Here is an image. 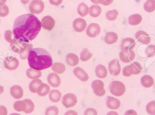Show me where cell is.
I'll return each instance as SVG.
<instances>
[{
  "label": "cell",
  "instance_id": "30bf717a",
  "mask_svg": "<svg viewBox=\"0 0 155 115\" xmlns=\"http://www.w3.org/2000/svg\"><path fill=\"white\" fill-rule=\"evenodd\" d=\"M27 43L15 38L10 44L12 50L15 53L20 54L22 52Z\"/></svg>",
  "mask_w": 155,
  "mask_h": 115
},
{
  "label": "cell",
  "instance_id": "d6986e66",
  "mask_svg": "<svg viewBox=\"0 0 155 115\" xmlns=\"http://www.w3.org/2000/svg\"><path fill=\"white\" fill-rule=\"evenodd\" d=\"M10 94L12 97L15 99H21L23 96V90L20 86L15 85L11 87Z\"/></svg>",
  "mask_w": 155,
  "mask_h": 115
},
{
  "label": "cell",
  "instance_id": "d6a6232c",
  "mask_svg": "<svg viewBox=\"0 0 155 115\" xmlns=\"http://www.w3.org/2000/svg\"><path fill=\"white\" fill-rule=\"evenodd\" d=\"M144 9L147 12L151 13L155 11V0H147L144 4Z\"/></svg>",
  "mask_w": 155,
  "mask_h": 115
},
{
  "label": "cell",
  "instance_id": "e575fe53",
  "mask_svg": "<svg viewBox=\"0 0 155 115\" xmlns=\"http://www.w3.org/2000/svg\"><path fill=\"white\" fill-rule=\"evenodd\" d=\"M93 54L89 52L87 48H84L81 51L80 54V58L82 61H86L92 58Z\"/></svg>",
  "mask_w": 155,
  "mask_h": 115
},
{
  "label": "cell",
  "instance_id": "4dcf8cb0",
  "mask_svg": "<svg viewBox=\"0 0 155 115\" xmlns=\"http://www.w3.org/2000/svg\"><path fill=\"white\" fill-rule=\"evenodd\" d=\"M50 91V87L46 84H42L38 87L37 93L39 96H45L49 94Z\"/></svg>",
  "mask_w": 155,
  "mask_h": 115
},
{
  "label": "cell",
  "instance_id": "f546056e",
  "mask_svg": "<svg viewBox=\"0 0 155 115\" xmlns=\"http://www.w3.org/2000/svg\"><path fill=\"white\" fill-rule=\"evenodd\" d=\"M77 12L80 16L84 17L89 13V8L84 3H81L78 7Z\"/></svg>",
  "mask_w": 155,
  "mask_h": 115
},
{
  "label": "cell",
  "instance_id": "9f6ffc18",
  "mask_svg": "<svg viewBox=\"0 0 155 115\" xmlns=\"http://www.w3.org/2000/svg\"><path fill=\"white\" fill-rule=\"evenodd\" d=\"M9 115H21L20 114L16 113H13Z\"/></svg>",
  "mask_w": 155,
  "mask_h": 115
},
{
  "label": "cell",
  "instance_id": "9c48e42d",
  "mask_svg": "<svg viewBox=\"0 0 155 115\" xmlns=\"http://www.w3.org/2000/svg\"><path fill=\"white\" fill-rule=\"evenodd\" d=\"M119 58L122 62L124 63H130L135 58V53L133 50H122L119 53Z\"/></svg>",
  "mask_w": 155,
  "mask_h": 115
},
{
  "label": "cell",
  "instance_id": "8fae6325",
  "mask_svg": "<svg viewBox=\"0 0 155 115\" xmlns=\"http://www.w3.org/2000/svg\"><path fill=\"white\" fill-rule=\"evenodd\" d=\"M108 70L110 74L116 76L121 72V66L118 59H114L111 61L108 65Z\"/></svg>",
  "mask_w": 155,
  "mask_h": 115
},
{
  "label": "cell",
  "instance_id": "277c9868",
  "mask_svg": "<svg viewBox=\"0 0 155 115\" xmlns=\"http://www.w3.org/2000/svg\"><path fill=\"white\" fill-rule=\"evenodd\" d=\"M142 70V67L140 63L134 62L131 65L126 66L123 69V74L125 77H129L133 75L140 74Z\"/></svg>",
  "mask_w": 155,
  "mask_h": 115
},
{
  "label": "cell",
  "instance_id": "7bdbcfd3",
  "mask_svg": "<svg viewBox=\"0 0 155 115\" xmlns=\"http://www.w3.org/2000/svg\"><path fill=\"white\" fill-rule=\"evenodd\" d=\"M9 13V9L7 5H4L0 6V16L4 17L7 16Z\"/></svg>",
  "mask_w": 155,
  "mask_h": 115
},
{
  "label": "cell",
  "instance_id": "836d02e7",
  "mask_svg": "<svg viewBox=\"0 0 155 115\" xmlns=\"http://www.w3.org/2000/svg\"><path fill=\"white\" fill-rule=\"evenodd\" d=\"M13 108L17 112H24L26 108V103L24 100L16 101L14 104Z\"/></svg>",
  "mask_w": 155,
  "mask_h": 115
},
{
  "label": "cell",
  "instance_id": "6f0895ef",
  "mask_svg": "<svg viewBox=\"0 0 155 115\" xmlns=\"http://www.w3.org/2000/svg\"><path fill=\"white\" fill-rule=\"evenodd\" d=\"M2 111V106H0V113H1V112Z\"/></svg>",
  "mask_w": 155,
  "mask_h": 115
},
{
  "label": "cell",
  "instance_id": "db71d44e",
  "mask_svg": "<svg viewBox=\"0 0 155 115\" xmlns=\"http://www.w3.org/2000/svg\"><path fill=\"white\" fill-rule=\"evenodd\" d=\"M30 0H21V2L24 4H27L29 3Z\"/></svg>",
  "mask_w": 155,
  "mask_h": 115
},
{
  "label": "cell",
  "instance_id": "5bb4252c",
  "mask_svg": "<svg viewBox=\"0 0 155 115\" xmlns=\"http://www.w3.org/2000/svg\"><path fill=\"white\" fill-rule=\"evenodd\" d=\"M135 37L137 40L142 44L147 45L151 41L150 36L148 33L144 31L140 30L137 31L136 33Z\"/></svg>",
  "mask_w": 155,
  "mask_h": 115
},
{
  "label": "cell",
  "instance_id": "f907efd6",
  "mask_svg": "<svg viewBox=\"0 0 155 115\" xmlns=\"http://www.w3.org/2000/svg\"><path fill=\"white\" fill-rule=\"evenodd\" d=\"M107 115H119L117 113V112H115V111H111V112H108Z\"/></svg>",
  "mask_w": 155,
  "mask_h": 115
},
{
  "label": "cell",
  "instance_id": "3957f363",
  "mask_svg": "<svg viewBox=\"0 0 155 115\" xmlns=\"http://www.w3.org/2000/svg\"><path fill=\"white\" fill-rule=\"evenodd\" d=\"M109 90L115 96L120 97L124 95L126 91V87L124 83L119 81H114L110 83Z\"/></svg>",
  "mask_w": 155,
  "mask_h": 115
},
{
  "label": "cell",
  "instance_id": "bcb514c9",
  "mask_svg": "<svg viewBox=\"0 0 155 115\" xmlns=\"http://www.w3.org/2000/svg\"><path fill=\"white\" fill-rule=\"evenodd\" d=\"M63 0H49L50 3L53 5H59L62 2Z\"/></svg>",
  "mask_w": 155,
  "mask_h": 115
},
{
  "label": "cell",
  "instance_id": "9a60e30c",
  "mask_svg": "<svg viewBox=\"0 0 155 115\" xmlns=\"http://www.w3.org/2000/svg\"><path fill=\"white\" fill-rule=\"evenodd\" d=\"M106 104L107 107L112 110L118 109L121 105V102L118 99L111 96L107 97Z\"/></svg>",
  "mask_w": 155,
  "mask_h": 115
},
{
  "label": "cell",
  "instance_id": "ab89813d",
  "mask_svg": "<svg viewBox=\"0 0 155 115\" xmlns=\"http://www.w3.org/2000/svg\"><path fill=\"white\" fill-rule=\"evenodd\" d=\"M146 55L148 58H153L155 56V45H150L146 48Z\"/></svg>",
  "mask_w": 155,
  "mask_h": 115
},
{
  "label": "cell",
  "instance_id": "5b68a950",
  "mask_svg": "<svg viewBox=\"0 0 155 115\" xmlns=\"http://www.w3.org/2000/svg\"><path fill=\"white\" fill-rule=\"evenodd\" d=\"M29 7L32 14H39L44 11V3L41 0H32L29 4Z\"/></svg>",
  "mask_w": 155,
  "mask_h": 115
},
{
  "label": "cell",
  "instance_id": "7402d4cb",
  "mask_svg": "<svg viewBox=\"0 0 155 115\" xmlns=\"http://www.w3.org/2000/svg\"><path fill=\"white\" fill-rule=\"evenodd\" d=\"M26 75L30 79H38L41 76L42 73L41 70L30 68L26 70Z\"/></svg>",
  "mask_w": 155,
  "mask_h": 115
},
{
  "label": "cell",
  "instance_id": "c3c4849f",
  "mask_svg": "<svg viewBox=\"0 0 155 115\" xmlns=\"http://www.w3.org/2000/svg\"><path fill=\"white\" fill-rule=\"evenodd\" d=\"M2 111L0 113V115H7V108L4 106H2Z\"/></svg>",
  "mask_w": 155,
  "mask_h": 115
},
{
  "label": "cell",
  "instance_id": "11a10c76",
  "mask_svg": "<svg viewBox=\"0 0 155 115\" xmlns=\"http://www.w3.org/2000/svg\"><path fill=\"white\" fill-rule=\"evenodd\" d=\"M4 90V89L3 87L2 86L0 85V95L3 93Z\"/></svg>",
  "mask_w": 155,
  "mask_h": 115
},
{
  "label": "cell",
  "instance_id": "f5cc1de1",
  "mask_svg": "<svg viewBox=\"0 0 155 115\" xmlns=\"http://www.w3.org/2000/svg\"><path fill=\"white\" fill-rule=\"evenodd\" d=\"M91 2L93 3L94 4H95L96 5L100 4H99V1L98 0H90Z\"/></svg>",
  "mask_w": 155,
  "mask_h": 115
},
{
  "label": "cell",
  "instance_id": "7a4b0ae2",
  "mask_svg": "<svg viewBox=\"0 0 155 115\" xmlns=\"http://www.w3.org/2000/svg\"><path fill=\"white\" fill-rule=\"evenodd\" d=\"M27 59L29 67L37 70L49 68L53 64L51 55L47 50L41 48L31 49Z\"/></svg>",
  "mask_w": 155,
  "mask_h": 115
},
{
  "label": "cell",
  "instance_id": "cb8c5ba5",
  "mask_svg": "<svg viewBox=\"0 0 155 115\" xmlns=\"http://www.w3.org/2000/svg\"><path fill=\"white\" fill-rule=\"evenodd\" d=\"M96 76L100 79L106 77L107 75V70L105 66L102 65H97L95 68Z\"/></svg>",
  "mask_w": 155,
  "mask_h": 115
},
{
  "label": "cell",
  "instance_id": "83f0119b",
  "mask_svg": "<svg viewBox=\"0 0 155 115\" xmlns=\"http://www.w3.org/2000/svg\"><path fill=\"white\" fill-rule=\"evenodd\" d=\"M42 84V81L39 79H33L29 84V90L32 93H36L38 87Z\"/></svg>",
  "mask_w": 155,
  "mask_h": 115
},
{
  "label": "cell",
  "instance_id": "b9f144b4",
  "mask_svg": "<svg viewBox=\"0 0 155 115\" xmlns=\"http://www.w3.org/2000/svg\"><path fill=\"white\" fill-rule=\"evenodd\" d=\"M59 109L56 106H51L48 107L45 111V115H58Z\"/></svg>",
  "mask_w": 155,
  "mask_h": 115
},
{
  "label": "cell",
  "instance_id": "d4e9b609",
  "mask_svg": "<svg viewBox=\"0 0 155 115\" xmlns=\"http://www.w3.org/2000/svg\"><path fill=\"white\" fill-rule=\"evenodd\" d=\"M141 83L143 87L148 88L153 85L154 79L153 78L149 75H145L141 78Z\"/></svg>",
  "mask_w": 155,
  "mask_h": 115
},
{
  "label": "cell",
  "instance_id": "44dd1931",
  "mask_svg": "<svg viewBox=\"0 0 155 115\" xmlns=\"http://www.w3.org/2000/svg\"><path fill=\"white\" fill-rule=\"evenodd\" d=\"M118 35L114 32H108L104 37V41L107 44L111 45L117 42L118 40Z\"/></svg>",
  "mask_w": 155,
  "mask_h": 115
},
{
  "label": "cell",
  "instance_id": "7c38bea8",
  "mask_svg": "<svg viewBox=\"0 0 155 115\" xmlns=\"http://www.w3.org/2000/svg\"><path fill=\"white\" fill-rule=\"evenodd\" d=\"M101 31L100 26L97 23H90L86 29L87 35L90 38H95Z\"/></svg>",
  "mask_w": 155,
  "mask_h": 115
},
{
  "label": "cell",
  "instance_id": "f35d334b",
  "mask_svg": "<svg viewBox=\"0 0 155 115\" xmlns=\"http://www.w3.org/2000/svg\"><path fill=\"white\" fill-rule=\"evenodd\" d=\"M147 112L150 115H155V100L149 102L146 107Z\"/></svg>",
  "mask_w": 155,
  "mask_h": 115
},
{
  "label": "cell",
  "instance_id": "52a82bcc",
  "mask_svg": "<svg viewBox=\"0 0 155 115\" xmlns=\"http://www.w3.org/2000/svg\"><path fill=\"white\" fill-rule=\"evenodd\" d=\"M77 101V97L74 94L69 93L63 97L62 100V103L66 108H71L76 105Z\"/></svg>",
  "mask_w": 155,
  "mask_h": 115
},
{
  "label": "cell",
  "instance_id": "f6af8a7d",
  "mask_svg": "<svg viewBox=\"0 0 155 115\" xmlns=\"http://www.w3.org/2000/svg\"><path fill=\"white\" fill-rule=\"evenodd\" d=\"M100 4L103 5L105 6L110 5L113 2L114 0H98Z\"/></svg>",
  "mask_w": 155,
  "mask_h": 115
},
{
  "label": "cell",
  "instance_id": "8d00e7d4",
  "mask_svg": "<svg viewBox=\"0 0 155 115\" xmlns=\"http://www.w3.org/2000/svg\"><path fill=\"white\" fill-rule=\"evenodd\" d=\"M26 104V109L24 111V113L26 114H30L33 112L35 109V104L33 102L31 99H25L24 100Z\"/></svg>",
  "mask_w": 155,
  "mask_h": 115
},
{
  "label": "cell",
  "instance_id": "816d5d0a",
  "mask_svg": "<svg viewBox=\"0 0 155 115\" xmlns=\"http://www.w3.org/2000/svg\"><path fill=\"white\" fill-rule=\"evenodd\" d=\"M7 0H0V6L4 5Z\"/></svg>",
  "mask_w": 155,
  "mask_h": 115
},
{
  "label": "cell",
  "instance_id": "680465c9",
  "mask_svg": "<svg viewBox=\"0 0 155 115\" xmlns=\"http://www.w3.org/2000/svg\"><path fill=\"white\" fill-rule=\"evenodd\" d=\"M0 23H1V19H0Z\"/></svg>",
  "mask_w": 155,
  "mask_h": 115
},
{
  "label": "cell",
  "instance_id": "60d3db41",
  "mask_svg": "<svg viewBox=\"0 0 155 115\" xmlns=\"http://www.w3.org/2000/svg\"><path fill=\"white\" fill-rule=\"evenodd\" d=\"M4 37L5 41L10 43H11L15 39L13 33L10 30L5 31L4 33Z\"/></svg>",
  "mask_w": 155,
  "mask_h": 115
},
{
  "label": "cell",
  "instance_id": "8992f818",
  "mask_svg": "<svg viewBox=\"0 0 155 115\" xmlns=\"http://www.w3.org/2000/svg\"><path fill=\"white\" fill-rule=\"evenodd\" d=\"M94 94L98 97H102L105 95L104 82L100 80H94L91 84Z\"/></svg>",
  "mask_w": 155,
  "mask_h": 115
},
{
  "label": "cell",
  "instance_id": "4316f807",
  "mask_svg": "<svg viewBox=\"0 0 155 115\" xmlns=\"http://www.w3.org/2000/svg\"><path fill=\"white\" fill-rule=\"evenodd\" d=\"M50 100L54 103H58L61 100V93L58 90H52L50 92L49 96Z\"/></svg>",
  "mask_w": 155,
  "mask_h": 115
},
{
  "label": "cell",
  "instance_id": "7dc6e473",
  "mask_svg": "<svg viewBox=\"0 0 155 115\" xmlns=\"http://www.w3.org/2000/svg\"><path fill=\"white\" fill-rule=\"evenodd\" d=\"M124 115H137V114L134 110L130 109L127 111L125 113Z\"/></svg>",
  "mask_w": 155,
  "mask_h": 115
},
{
  "label": "cell",
  "instance_id": "1f68e13d",
  "mask_svg": "<svg viewBox=\"0 0 155 115\" xmlns=\"http://www.w3.org/2000/svg\"><path fill=\"white\" fill-rule=\"evenodd\" d=\"M52 70L57 74H62L65 70V67L63 64L59 62L54 63L51 66Z\"/></svg>",
  "mask_w": 155,
  "mask_h": 115
},
{
  "label": "cell",
  "instance_id": "d590c367",
  "mask_svg": "<svg viewBox=\"0 0 155 115\" xmlns=\"http://www.w3.org/2000/svg\"><path fill=\"white\" fill-rule=\"evenodd\" d=\"M33 45L27 43L22 52L20 54V58L22 60H25L28 58L29 52L31 49H32Z\"/></svg>",
  "mask_w": 155,
  "mask_h": 115
},
{
  "label": "cell",
  "instance_id": "ac0fdd59",
  "mask_svg": "<svg viewBox=\"0 0 155 115\" xmlns=\"http://www.w3.org/2000/svg\"><path fill=\"white\" fill-rule=\"evenodd\" d=\"M136 46L135 41L131 38H127L124 39L121 42V50H131L135 48Z\"/></svg>",
  "mask_w": 155,
  "mask_h": 115
},
{
  "label": "cell",
  "instance_id": "f1b7e54d",
  "mask_svg": "<svg viewBox=\"0 0 155 115\" xmlns=\"http://www.w3.org/2000/svg\"><path fill=\"white\" fill-rule=\"evenodd\" d=\"M102 10L100 6L94 5L90 6L89 9V14L90 16L94 18L98 17L101 14Z\"/></svg>",
  "mask_w": 155,
  "mask_h": 115
},
{
  "label": "cell",
  "instance_id": "4fadbf2b",
  "mask_svg": "<svg viewBox=\"0 0 155 115\" xmlns=\"http://www.w3.org/2000/svg\"><path fill=\"white\" fill-rule=\"evenodd\" d=\"M41 26L44 29L47 30H51L54 25L55 21L54 19L51 16H46L42 19L41 21Z\"/></svg>",
  "mask_w": 155,
  "mask_h": 115
},
{
  "label": "cell",
  "instance_id": "ffe728a7",
  "mask_svg": "<svg viewBox=\"0 0 155 115\" xmlns=\"http://www.w3.org/2000/svg\"><path fill=\"white\" fill-rule=\"evenodd\" d=\"M74 74L78 79L82 81H87L89 79V76L86 72L81 68L77 67L73 70Z\"/></svg>",
  "mask_w": 155,
  "mask_h": 115
},
{
  "label": "cell",
  "instance_id": "603a6c76",
  "mask_svg": "<svg viewBox=\"0 0 155 115\" xmlns=\"http://www.w3.org/2000/svg\"><path fill=\"white\" fill-rule=\"evenodd\" d=\"M66 61L69 66L74 67L78 64L79 58L76 54L72 53H69L66 56Z\"/></svg>",
  "mask_w": 155,
  "mask_h": 115
},
{
  "label": "cell",
  "instance_id": "ba28073f",
  "mask_svg": "<svg viewBox=\"0 0 155 115\" xmlns=\"http://www.w3.org/2000/svg\"><path fill=\"white\" fill-rule=\"evenodd\" d=\"M5 67L9 70H16L19 66V61L15 58L13 57H7L5 58L3 61Z\"/></svg>",
  "mask_w": 155,
  "mask_h": 115
},
{
  "label": "cell",
  "instance_id": "74e56055",
  "mask_svg": "<svg viewBox=\"0 0 155 115\" xmlns=\"http://www.w3.org/2000/svg\"><path fill=\"white\" fill-rule=\"evenodd\" d=\"M118 15V11L117 10H113L107 11L106 14V17L108 20L114 21L116 20Z\"/></svg>",
  "mask_w": 155,
  "mask_h": 115
},
{
  "label": "cell",
  "instance_id": "681fc988",
  "mask_svg": "<svg viewBox=\"0 0 155 115\" xmlns=\"http://www.w3.org/2000/svg\"><path fill=\"white\" fill-rule=\"evenodd\" d=\"M64 115H78L77 113L75 111H73V110H70V111H67Z\"/></svg>",
  "mask_w": 155,
  "mask_h": 115
},
{
  "label": "cell",
  "instance_id": "91938a15",
  "mask_svg": "<svg viewBox=\"0 0 155 115\" xmlns=\"http://www.w3.org/2000/svg\"><path fill=\"white\" fill-rule=\"evenodd\" d=\"M0 38H1V35H0Z\"/></svg>",
  "mask_w": 155,
  "mask_h": 115
},
{
  "label": "cell",
  "instance_id": "484cf974",
  "mask_svg": "<svg viewBox=\"0 0 155 115\" xmlns=\"http://www.w3.org/2000/svg\"><path fill=\"white\" fill-rule=\"evenodd\" d=\"M142 16L138 14H133L128 18V23L132 26H136L141 23L142 21Z\"/></svg>",
  "mask_w": 155,
  "mask_h": 115
},
{
  "label": "cell",
  "instance_id": "6da1fadb",
  "mask_svg": "<svg viewBox=\"0 0 155 115\" xmlns=\"http://www.w3.org/2000/svg\"><path fill=\"white\" fill-rule=\"evenodd\" d=\"M41 27V22L34 14H23L15 21L13 33L16 39L28 43L37 37Z\"/></svg>",
  "mask_w": 155,
  "mask_h": 115
},
{
  "label": "cell",
  "instance_id": "ee69618b",
  "mask_svg": "<svg viewBox=\"0 0 155 115\" xmlns=\"http://www.w3.org/2000/svg\"><path fill=\"white\" fill-rule=\"evenodd\" d=\"M84 115H97V112L94 108H88L85 111Z\"/></svg>",
  "mask_w": 155,
  "mask_h": 115
},
{
  "label": "cell",
  "instance_id": "e0dca14e",
  "mask_svg": "<svg viewBox=\"0 0 155 115\" xmlns=\"http://www.w3.org/2000/svg\"><path fill=\"white\" fill-rule=\"evenodd\" d=\"M47 81L52 87L57 88L61 84V78L56 73H50L47 77Z\"/></svg>",
  "mask_w": 155,
  "mask_h": 115
},
{
  "label": "cell",
  "instance_id": "2e32d148",
  "mask_svg": "<svg viewBox=\"0 0 155 115\" xmlns=\"http://www.w3.org/2000/svg\"><path fill=\"white\" fill-rule=\"evenodd\" d=\"M87 23L84 19L78 18L75 19L73 23V27L75 31L82 32L86 28Z\"/></svg>",
  "mask_w": 155,
  "mask_h": 115
}]
</instances>
